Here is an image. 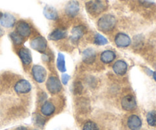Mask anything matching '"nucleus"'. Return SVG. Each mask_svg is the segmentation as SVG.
<instances>
[{
  "label": "nucleus",
  "mask_w": 156,
  "mask_h": 130,
  "mask_svg": "<svg viewBox=\"0 0 156 130\" xmlns=\"http://www.w3.org/2000/svg\"><path fill=\"white\" fill-rule=\"evenodd\" d=\"M116 24H117V20H116L115 17L111 14H107V15H102L99 18L97 25L99 30L105 32V33H108V32L114 30Z\"/></svg>",
  "instance_id": "f257e3e1"
},
{
  "label": "nucleus",
  "mask_w": 156,
  "mask_h": 130,
  "mask_svg": "<svg viewBox=\"0 0 156 130\" xmlns=\"http://www.w3.org/2000/svg\"><path fill=\"white\" fill-rule=\"evenodd\" d=\"M86 8L91 15H99L105 11L106 5L103 0H91L87 2Z\"/></svg>",
  "instance_id": "f03ea898"
},
{
  "label": "nucleus",
  "mask_w": 156,
  "mask_h": 130,
  "mask_svg": "<svg viewBox=\"0 0 156 130\" xmlns=\"http://www.w3.org/2000/svg\"><path fill=\"white\" fill-rule=\"evenodd\" d=\"M47 88L50 93L56 94L62 90V85L59 79L55 76H50L47 81Z\"/></svg>",
  "instance_id": "7ed1b4c3"
},
{
  "label": "nucleus",
  "mask_w": 156,
  "mask_h": 130,
  "mask_svg": "<svg viewBox=\"0 0 156 130\" xmlns=\"http://www.w3.org/2000/svg\"><path fill=\"white\" fill-rule=\"evenodd\" d=\"M32 76L37 83H43L47 78V71L41 65H34L31 70Z\"/></svg>",
  "instance_id": "20e7f679"
},
{
  "label": "nucleus",
  "mask_w": 156,
  "mask_h": 130,
  "mask_svg": "<svg viewBox=\"0 0 156 130\" xmlns=\"http://www.w3.org/2000/svg\"><path fill=\"white\" fill-rule=\"evenodd\" d=\"M114 42H115L116 46L120 48H125V47H129L131 44V39L128 34L125 33H117L114 37Z\"/></svg>",
  "instance_id": "39448f33"
},
{
  "label": "nucleus",
  "mask_w": 156,
  "mask_h": 130,
  "mask_svg": "<svg viewBox=\"0 0 156 130\" xmlns=\"http://www.w3.org/2000/svg\"><path fill=\"white\" fill-rule=\"evenodd\" d=\"M30 47L36 51L40 52V53H44L47 48V41L43 37H37L31 40Z\"/></svg>",
  "instance_id": "423d86ee"
},
{
  "label": "nucleus",
  "mask_w": 156,
  "mask_h": 130,
  "mask_svg": "<svg viewBox=\"0 0 156 130\" xmlns=\"http://www.w3.org/2000/svg\"><path fill=\"white\" fill-rule=\"evenodd\" d=\"M121 106L124 111H132L135 110L137 107L136 100L133 95H126L123 97L121 100Z\"/></svg>",
  "instance_id": "0eeeda50"
},
{
  "label": "nucleus",
  "mask_w": 156,
  "mask_h": 130,
  "mask_svg": "<svg viewBox=\"0 0 156 130\" xmlns=\"http://www.w3.org/2000/svg\"><path fill=\"white\" fill-rule=\"evenodd\" d=\"M16 32L23 38L28 37L31 33V27L26 21H20L16 24Z\"/></svg>",
  "instance_id": "6e6552de"
},
{
  "label": "nucleus",
  "mask_w": 156,
  "mask_h": 130,
  "mask_svg": "<svg viewBox=\"0 0 156 130\" xmlns=\"http://www.w3.org/2000/svg\"><path fill=\"white\" fill-rule=\"evenodd\" d=\"M16 23V19L12 15L9 13H2L0 12V24L2 27L6 28H11Z\"/></svg>",
  "instance_id": "1a4fd4ad"
},
{
  "label": "nucleus",
  "mask_w": 156,
  "mask_h": 130,
  "mask_svg": "<svg viewBox=\"0 0 156 130\" xmlns=\"http://www.w3.org/2000/svg\"><path fill=\"white\" fill-rule=\"evenodd\" d=\"M14 88L18 94H27L31 90V85L28 81L21 79L15 84Z\"/></svg>",
  "instance_id": "9d476101"
},
{
  "label": "nucleus",
  "mask_w": 156,
  "mask_h": 130,
  "mask_svg": "<svg viewBox=\"0 0 156 130\" xmlns=\"http://www.w3.org/2000/svg\"><path fill=\"white\" fill-rule=\"evenodd\" d=\"M79 9H80V8H79V2L76 0H73V1H70L69 2H68V4L66 5L65 12L69 17L74 18L79 14Z\"/></svg>",
  "instance_id": "9b49d317"
},
{
  "label": "nucleus",
  "mask_w": 156,
  "mask_h": 130,
  "mask_svg": "<svg viewBox=\"0 0 156 130\" xmlns=\"http://www.w3.org/2000/svg\"><path fill=\"white\" fill-rule=\"evenodd\" d=\"M85 27L83 25H78L76 26L72 30V36H71V41L73 44H76L79 42V40L82 37L85 32Z\"/></svg>",
  "instance_id": "f8f14e48"
},
{
  "label": "nucleus",
  "mask_w": 156,
  "mask_h": 130,
  "mask_svg": "<svg viewBox=\"0 0 156 130\" xmlns=\"http://www.w3.org/2000/svg\"><path fill=\"white\" fill-rule=\"evenodd\" d=\"M142 120L137 115L129 116L127 120V126L130 130H140L142 128Z\"/></svg>",
  "instance_id": "ddd939ff"
},
{
  "label": "nucleus",
  "mask_w": 156,
  "mask_h": 130,
  "mask_svg": "<svg viewBox=\"0 0 156 130\" xmlns=\"http://www.w3.org/2000/svg\"><path fill=\"white\" fill-rule=\"evenodd\" d=\"M128 69V65L124 60H117L113 65V70L117 76H124Z\"/></svg>",
  "instance_id": "4468645a"
},
{
  "label": "nucleus",
  "mask_w": 156,
  "mask_h": 130,
  "mask_svg": "<svg viewBox=\"0 0 156 130\" xmlns=\"http://www.w3.org/2000/svg\"><path fill=\"white\" fill-rule=\"evenodd\" d=\"M96 52L94 49H85L82 53V60L86 64H92L96 59Z\"/></svg>",
  "instance_id": "2eb2a0df"
},
{
  "label": "nucleus",
  "mask_w": 156,
  "mask_h": 130,
  "mask_svg": "<svg viewBox=\"0 0 156 130\" xmlns=\"http://www.w3.org/2000/svg\"><path fill=\"white\" fill-rule=\"evenodd\" d=\"M101 61L105 64H109L114 62L116 59V53L113 50H107L101 53Z\"/></svg>",
  "instance_id": "dca6fc26"
},
{
  "label": "nucleus",
  "mask_w": 156,
  "mask_h": 130,
  "mask_svg": "<svg viewBox=\"0 0 156 130\" xmlns=\"http://www.w3.org/2000/svg\"><path fill=\"white\" fill-rule=\"evenodd\" d=\"M18 56L21 59V62L24 65H30L32 61L31 54L30 52L26 48H21L18 50Z\"/></svg>",
  "instance_id": "f3484780"
},
{
  "label": "nucleus",
  "mask_w": 156,
  "mask_h": 130,
  "mask_svg": "<svg viewBox=\"0 0 156 130\" xmlns=\"http://www.w3.org/2000/svg\"><path fill=\"white\" fill-rule=\"evenodd\" d=\"M67 32L66 30L62 28H57L56 30H53L49 35L48 38L50 40L57 41L59 40H62L66 37Z\"/></svg>",
  "instance_id": "a211bd4d"
},
{
  "label": "nucleus",
  "mask_w": 156,
  "mask_h": 130,
  "mask_svg": "<svg viewBox=\"0 0 156 130\" xmlns=\"http://www.w3.org/2000/svg\"><path fill=\"white\" fill-rule=\"evenodd\" d=\"M55 110H56V108H55L53 104L49 101H46L45 103L43 104L41 108V113L46 117H50V116L53 115L55 112Z\"/></svg>",
  "instance_id": "6ab92c4d"
},
{
  "label": "nucleus",
  "mask_w": 156,
  "mask_h": 130,
  "mask_svg": "<svg viewBox=\"0 0 156 130\" xmlns=\"http://www.w3.org/2000/svg\"><path fill=\"white\" fill-rule=\"evenodd\" d=\"M44 15L47 19L55 21L58 18L57 11L52 6H46L44 9Z\"/></svg>",
  "instance_id": "aec40b11"
},
{
  "label": "nucleus",
  "mask_w": 156,
  "mask_h": 130,
  "mask_svg": "<svg viewBox=\"0 0 156 130\" xmlns=\"http://www.w3.org/2000/svg\"><path fill=\"white\" fill-rule=\"evenodd\" d=\"M56 65L59 69V71L64 72L66 70V62H65V58L62 53H59L57 57V61H56Z\"/></svg>",
  "instance_id": "412c9836"
},
{
  "label": "nucleus",
  "mask_w": 156,
  "mask_h": 130,
  "mask_svg": "<svg viewBox=\"0 0 156 130\" xmlns=\"http://www.w3.org/2000/svg\"><path fill=\"white\" fill-rule=\"evenodd\" d=\"M94 43L96 45L98 46H103L106 45L108 43V40H107V38L105 36H103L101 33H96L95 36H94Z\"/></svg>",
  "instance_id": "4be33fe9"
},
{
  "label": "nucleus",
  "mask_w": 156,
  "mask_h": 130,
  "mask_svg": "<svg viewBox=\"0 0 156 130\" xmlns=\"http://www.w3.org/2000/svg\"><path fill=\"white\" fill-rule=\"evenodd\" d=\"M146 120L149 126H156V111H152L148 113Z\"/></svg>",
  "instance_id": "5701e85b"
},
{
  "label": "nucleus",
  "mask_w": 156,
  "mask_h": 130,
  "mask_svg": "<svg viewBox=\"0 0 156 130\" xmlns=\"http://www.w3.org/2000/svg\"><path fill=\"white\" fill-rule=\"evenodd\" d=\"M10 37L15 45H21L23 43V37L20 36L16 31L12 32L10 33Z\"/></svg>",
  "instance_id": "b1692460"
},
{
  "label": "nucleus",
  "mask_w": 156,
  "mask_h": 130,
  "mask_svg": "<svg viewBox=\"0 0 156 130\" xmlns=\"http://www.w3.org/2000/svg\"><path fill=\"white\" fill-rule=\"evenodd\" d=\"M82 130H99L98 126L92 121H88L85 123Z\"/></svg>",
  "instance_id": "393cba45"
},
{
  "label": "nucleus",
  "mask_w": 156,
  "mask_h": 130,
  "mask_svg": "<svg viewBox=\"0 0 156 130\" xmlns=\"http://www.w3.org/2000/svg\"><path fill=\"white\" fill-rule=\"evenodd\" d=\"M83 89V86H82V83L80 82H75L73 87V91L74 94H81Z\"/></svg>",
  "instance_id": "a878e982"
},
{
  "label": "nucleus",
  "mask_w": 156,
  "mask_h": 130,
  "mask_svg": "<svg viewBox=\"0 0 156 130\" xmlns=\"http://www.w3.org/2000/svg\"><path fill=\"white\" fill-rule=\"evenodd\" d=\"M45 119L44 118V117H41V115H38V114H37L36 116H35V124L37 125V126H41V127H42V126H44V125L45 124Z\"/></svg>",
  "instance_id": "bb28decb"
},
{
  "label": "nucleus",
  "mask_w": 156,
  "mask_h": 130,
  "mask_svg": "<svg viewBox=\"0 0 156 130\" xmlns=\"http://www.w3.org/2000/svg\"><path fill=\"white\" fill-rule=\"evenodd\" d=\"M69 76L68 74H63L62 76V82L64 85H67L69 80Z\"/></svg>",
  "instance_id": "cd10ccee"
},
{
  "label": "nucleus",
  "mask_w": 156,
  "mask_h": 130,
  "mask_svg": "<svg viewBox=\"0 0 156 130\" xmlns=\"http://www.w3.org/2000/svg\"><path fill=\"white\" fill-rule=\"evenodd\" d=\"M16 130H27V129L26 127H24V126H20Z\"/></svg>",
  "instance_id": "c85d7f7f"
},
{
  "label": "nucleus",
  "mask_w": 156,
  "mask_h": 130,
  "mask_svg": "<svg viewBox=\"0 0 156 130\" xmlns=\"http://www.w3.org/2000/svg\"><path fill=\"white\" fill-rule=\"evenodd\" d=\"M152 76H153L154 80H155L156 82V72H152Z\"/></svg>",
  "instance_id": "c756f323"
},
{
  "label": "nucleus",
  "mask_w": 156,
  "mask_h": 130,
  "mask_svg": "<svg viewBox=\"0 0 156 130\" xmlns=\"http://www.w3.org/2000/svg\"><path fill=\"white\" fill-rule=\"evenodd\" d=\"M2 34H3V30H2V29L0 27V37H1Z\"/></svg>",
  "instance_id": "7c9ffc66"
}]
</instances>
